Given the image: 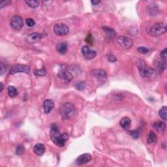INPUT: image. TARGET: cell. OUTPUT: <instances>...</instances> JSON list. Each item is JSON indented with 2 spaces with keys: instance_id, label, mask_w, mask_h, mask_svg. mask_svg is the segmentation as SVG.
Masks as SVG:
<instances>
[{
  "instance_id": "obj_1",
  "label": "cell",
  "mask_w": 167,
  "mask_h": 167,
  "mask_svg": "<svg viewBox=\"0 0 167 167\" xmlns=\"http://www.w3.org/2000/svg\"><path fill=\"white\" fill-rule=\"evenodd\" d=\"M136 66L138 67L140 76L143 78H150L153 77L156 74V72L149 67L144 61L139 60L136 62Z\"/></svg>"
},
{
  "instance_id": "obj_2",
  "label": "cell",
  "mask_w": 167,
  "mask_h": 167,
  "mask_svg": "<svg viewBox=\"0 0 167 167\" xmlns=\"http://www.w3.org/2000/svg\"><path fill=\"white\" fill-rule=\"evenodd\" d=\"M166 31V25L165 23L159 22L149 26L147 29V33L152 37H157L165 34Z\"/></svg>"
},
{
  "instance_id": "obj_3",
  "label": "cell",
  "mask_w": 167,
  "mask_h": 167,
  "mask_svg": "<svg viewBox=\"0 0 167 167\" xmlns=\"http://www.w3.org/2000/svg\"><path fill=\"white\" fill-rule=\"evenodd\" d=\"M75 112V108L71 103H64L61 105L60 109V113L62 118L64 120H69L74 116Z\"/></svg>"
},
{
  "instance_id": "obj_4",
  "label": "cell",
  "mask_w": 167,
  "mask_h": 167,
  "mask_svg": "<svg viewBox=\"0 0 167 167\" xmlns=\"http://www.w3.org/2000/svg\"><path fill=\"white\" fill-rule=\"evenodd\" d=\"M117 43L121 48L127 50L133 47V41L132 39L125 37V36H120L117 38Z\"/></svg>"
},
{
  "instance_id": "obj_5",
  "label": "cell",
  "mask_w": 167,
  "mask_h": 167,
  "mask_svg": "<svg viewBox=\"0 0 167 167\" xmlns=\"http://www.w3.org/2000/svg\"><path fill=\"white\" fill-rule=\"evenodd\" d=\"M11 28L16 31L21 30L22 28L24 26V22L22 18L18 15L13 16L10 22Z\"/></svg>"
},
{
  "instance_id": "obj_6",
  "label": "cell",
  "mask_w": 167,
  "mask_h": 167,
  "mask_svg": "<svg viewBox=\"0 0 167 167\" xmlns=\"http://www.w3.org/2000/svg\"><path fill=\"white\" fill-rule=\"evenodd\" d=\"M29 72V68L27 65H21V64H16L13 65L12 68L10 70V74H15L18 73H25L28 74Z\"/></svg>"
},
{
  "instance_id": "obj_7",
  "label": "cell",
  "mask_w": 167,
  "mask_h": 167,
  "mask_svg": "<svg viewBox=\"0 0 167 167\" xmlns=\"http://www.w3.org/2000/svg\"><path fill=\"white\" fill-rule=\"evenodd\" d=\"M69 31V27L64 24H58L54 26V31L57 35L64 36L66 35Z\"/></svg>"
},
{
  "instance_id": "obj_8",
  "label": "cell",
  "mask_w": 167,
  "mask_h": 167,
  "mask_svg": "<svg viewBox=\"0 0 167 167\" xmlns=\"http://www.w3.org/2000/svg\"><path fill=\"white\" fill-rule=\"evenodd\" d=\"M58 76L61 79L63 80L65 83H69L71 81L72 78H73L72 74L67 70L66 67H64L63 65V67H61L60 71L58 73Z\"/></svg>"
},
{
  "instance_id": "obj_9",
  "label": "cell",
  "mask_w": 167,
  "mask_h": 167,
  "mask_svg": "<svg viewBox=\"0 0 167 167\" xmlns=\"http://www.w3.org/2000/svg\"><path fill=\"white\" fill-rule=\"evenodd\" d=\"M82 55H84L85 59H86L88 60H93L97 55L96 52L91 50L88 46H84V47L82 48Z\"/></svg>"
},
{
  "instance_id": "obj_10",
  "label": "cell",
  "mask_w": 167,
  "mask_h": 167,
  "mask_svg": "<svg viewBox=\"0 0 167 167\" xmlns=\"http://www.w3.org/2000/svg\"><path fill=\"white\" fill-rule=\"evenodd\" d=\"M91 75L99 82H105L107 76L106 72L103 69H95L91 71Z\"/></svg>"
},
{
  "instance_id": "obj_11",
  "label": "cell",
  "mask_w": 167,
  "mask_h": 167,
  "mask_svg": "<svg viewBox=\"0 0 167 167\" xmlns=\"http://www.w3.org/2000/svg\"><path fill=\"white\" fill-rule=\"evenodd\" d=\"M41 39V34H39V33H32V34H30L26 36L25 41H26V42H28V44H34L39 42Z\"/></svg>"
},
{
  "instance_id": "obj_12",
  "label": "cell",
  "mask_w": 167,
  "mask_h": 167,
  "mask_svg": "<svg viewBox=\"0 0 167 167\" xmlns=\"http://www.w3.org/2000/svg\"><path fill=\"white\" fill-rule=\"evenodd\" d=\"M91 160V155L89 154V153H84V154H82L78 157L76 159L75 163H76L77 165H83L89 163Z\"/></svg>"
},
{
  "instance_id": "obj_13",
  "label": "cell",
  "mask_w": 167,
  "mask_h": 167,
  "mask_svg": "<svg viewBox=\"0 0 167 167\" xmlns=\"http://www.w3.org/2000/svg\"><path fill=\"white\" fill-rule=\"evenodd\" d=\"M60 135L61 134L60 133V131H59L58 127L55 125H54V124L52 125L50 130V139L54 143L56 141L57 139L60 137Z\"/></svg>"
},
{
  "instance_id": "obj_14",
  "label": "cell",
  "mask_w": 167,
  "mask_h": 167,
  "mask_svg": "<svg viewBox=\"0 0 167 167\" xmlns=\"http://www.w3.org/2000/svg\"><path fill=\"white\" fill-rule=\"evenodd\" d=\"M69 139V135L67 133H63L60 136V137L57 139L56 141L54 142L55 145L59 147H63L65 144Z\"/></svg>"
},
{
  "instance_id": "obj_15",
  "label": "cell",
  "mask_w": 167,
  "mask_h": 167,
  "mask_svg": "<svg viewBox=\"0 0 167 167\" xmlns=\"http://www.w3.org/2000/svg\"><path fill=\"white\" fill-rule=\"evenodd\" d=\"M43 106L45 114H48L50 112V111L54 107V103L52 100L47 99L44 101Z\"/></svg>"
},
{
  "instance_id": "obj_16",
  "label": "cell",
  "mask_w": 167,
  "mask_h": 167,
  "mask_svg": "<svg viewBox=\"0 0 167 167\" xmlns=\"http://www.w3.org/2000/svg\"><path fill=\"white\" fill-rule=\"evenodd\" d=\"M131 121L127 117H124L120 121V126L122 127V129L124 130H129L131 126Z\"/></svg>"
},
{
  "instance_id": "obj_17",
  "label": "cell",
  "mask_w": 167,
  "mask_h": 167,
  "mask_svg": "<svg viewBox=\"0 0 167 167\" xmlns=\"http://www.w3.org/2000/svg\"><path fill=\"white\" fill-rule=\"evenodd\" d=\"M45 152V147L42 144H37L34 148V152L37 155L41 156L44 154Z\"/></svg>"
},
{
  "instance_id": "obj_18",
  "label": "cell",
  "mask_w": 167,
  "mask_h": 167,
  "mask_svg": "<svg viewBox=\"0 0 167 167\" xmlns=\"http://www.w3.org/2000/svg\"><path fill=\"white\" fill-rule=\"evenodd\" d=\"M68 44L67 42H61L59 43L56 47V50L60 54H65L67 51Z\"/></svg>"
},
{
  "instance_id": "obj_19",
  "label": "cell",
  "mask_w": 167,
  "mask_h": 167,
  "mask_svg": "<svg viewBox=\"0 0 167 167\" xmlns=\"http://www.w3.org/2000/svg\"><path fill=\"white\" fill-rule=\"evenodd\" d=\"M153 127L155 130L158 131V132L162 133L165 130V123L162 122H157L153 124Z\"/></svg>"
},
{
  "instance_id": "obj_20",
  "label": "cell",
  "mask_w": 167,
  "mask_h": 167,
  "mask_svg": "<svg viewBox=\"0 0 167 167\" xmlns=\"http://www.w3.org/2000/svg\"><path fill=\"white\" fill-rule=\"evenodd\" d=\"M155 67L159 73H162L166 69V63L165 61L163 60H158L155 63Z\"/></svg>"
},
{
  "instance_id": "obj_21",
  "label": "cell",
  "mask_w": 167,
  "mask_h": 167,
  "mask_svg": "<svg viewBox=\"0 0 167 167\" xmlns=\"http://www.w3.org/2000/svg\"><path fill=\"white\" fill-rule=\"evenodd\" d=\"M103 29L104 31V32L106 33L109 37L112 38L114 37V36H116V32L113 29L107 27V26H103Z\"/></svg>"
},
{
  "instance_id": "obj_22",
  "label": "cell",
  "mask_w": 167,
  "mask_h": 167,
  "mask_svg": "<svg viewBox=\"0 0 167 167\" xmlns=\"http://www.w3.org/2000/svg\"><path fill=\"white\" fill-rule=\"evenodd\" d=\"M157 141H158V138H157L156 135L153 131H150L148 135L147 142H148V143L149 144H151L156 143Z\"/></svg>"
},
{
  "instance_id": "obj_23",
  "label": "cell",
  "mask_w": 167,
  "mask_h": 167,
  "mask_svg": "<svg viewBox=\"0 0 167 167\" xmlns=\"http://www.w3.org/2000/svg\"><path fill=\"white\" fill-rule=\"evenodd\" d=\"M167 107L166 106H163L160 109L159 111V115L160 117L163 120H167Z\"/></svg>"
},
{
  "instance_id": "obj_24",
  "label": "cell",
  "mask_w": 167,
  "mask_h": 167,
  "mask_svg": "<svg viewBox=\"0 0 167 167\" xmlns=\"http://www.w3.org/2000/svg\"><path fill=\"white\" fill-rule=\"evenodd\" d=\"M8 93H9V96L11 97H15L18 96V91L17 89L14 86H9L8 88Z\"/></svg>"
},
{
  "instance_id": "obj_25",
  "label": "cell",
  "mask_w": 167,
  "mask_h": 167,
  "mask_svg": "<svg viewBox=\"0 0 167 167\" xmlns=\"http://www.w3.org/2000/svg\"><path fill=\"white\" fill-rule=\"evenodd\" d=\"M26 3L29 7L34 9L38 7L39 5V1H35V0H27V1H26Z\"/></svg>"
},
{
  "instance_id": "obj_26",
  "label": "cell",
  "mask_w": 167,
  "mask_h": 167,
  "mask_svg": "<svg viewBox=\"0 0 167 167\" xmlns=\"http://www.w3.org/2000/svg\"><path fill=\"white\" fill-rule=\"evenodd\" d=\"M25 152V148L23 145L22 144H18L17 145L16 148V150H15V153L17 155H22L23 153H24Z\"/></svg>"
},
{
  "instance_id": "obj_27",
  "label": "cell",
  "mask_w": 167,
  "mask_h": 167,
  "mask_svg": "<svg viewBox=\"0 0 167 167\" xmlns=\"http://www.w3.org/2000/svg\"><path fill=\"white\" fill-rule=\"evenodd\" d=\"M34 73L35 74L37 75V76H44L46 74V71L45 69L43 67L41 69H38V70H35L34 71Z\"/></svg>"
},
{
  "instance_id": "obj_28",
  "label": "cell",
  "mask_w": 167,
  "mask_h": 167,
  "mask_svg": "<svg viewBox=\"0 0 167 167\" xmlns=\"http://www.w3.org/2000/svg\"><path fill=\"white\" fill-rule=\"evenodd\" d=\"M129 134H130V135L135 139H138L140 136V132L138 130H133V131H130Z\"/></svg>"
},
{
  "instance_id": "obj_29",
  "label": "cell",
  "mask_w": 167,
  "mask_h": 167,
  "mask_svg": "<svg viewBox=\"0 0 167 167\" xmlns=\"http://www.w3.org/2000/svg\"><path fill=\"white\" fill-rule=\"evenodd\" d=\"M137 50L139 52L142 54H146L149 52V49L148 48H146L144 47H140L137 48Z\"/></svg>"
},
{
  "instance_id": "obj_30",
  "label": "cell",
  "mask_w": 167,
  "mask_h": 167,
  "mask_svg": "<svg viewBox=\"0 0 167 167\" xmlns=\"http://www.w3.org/2000/svg\"><path fill=\"white\" fill-rule=\"evenodd\" d=\"M75 87H76L77 90H82L84 89L85 87H86V83L84 82H81L77 83L76 85H75Z\"/></svg>"
},
{
  "instance_id": "obj_31",
  "label": "cell",
  "mask_w": 167,
  "mask_h": 167,
  "mask_svg": "<svg viewBox=\"0 0 167 167\" xmlns=\"http://www.w3.org/2000/svg\"><path fill=\"white\" fill-rule=\"evenodd\" d=\"M26 24L27 25L28 27H34L35 25V21L32 18H28L26 19Z\"/></svg>"
},
{
  "instance_id": "obj_32",
  "label": "cell",
  "mask_w": 167,
  "mask_h": 167,
  "mask_svg": "<svg viewBox=\"0 0 167 167\" xmlns=\"http://www.w3.org/2000/svg\"><path fill=\"white\" fill-rule=\"evenodd\" d=\"M106 58H107L108 61H110V62H112V63H114V62H115V61H117V59H116L115 55H114L112 54L108 55L106 56Z\"/></svg>"
},
{
  "instance_id": "obj_33",
  "label": "cell",
  "mask_w": 167,
  "mask_h": 167,
  "mask_svg": "<svg viewBox=\"0 0 167 167\" xmlns=\"http://www.w3.org/2000/svg\"><path fill=\"white\" fill-rule=\"evenodd\" d=\"M11 3V1H9V0H5V1H2L0 3V9H2L4 7L10 5Z\"/></svg>"
},
{
  "instance_id": "obj_34",
  "label": "cell",
  "mask_w": 167,
  "mask_h": 167,
  "mask_svg": "<svg viewBox=\"0 0 167 167\" xmlns=\"http://www.w3.org/2000/svg\"><path fill=\"white\" fill-rule=\"evenodd\" d=\"M7 71V65L3 63V62H1V75L4 74V73H5Z\"/></svg>"
},
{
  "instance_id": "obj_35",
  "label": "cell",
  "mask_w": 167,
  "mask_h": 167,
  "mask_svg": "<svg viewBox=\"0 0 167 167\" xmlns=\"http://www.w3.org/2000/svg\"><path fill=\"white\" fill-rule=\"evenodd\" d=\"M160 56H161V58L163 59V60H165L166 58V48H165L164 50L161 52V53H160Z\"/></svg>"
},
{
  "instance_id": "obj_36",
  "label": "cell",
  "mask_w": 167,
  "mask_h": 167,
  "mask_svg": "<svg viewBox=\"0 0 167 167\" xmlns=\"http://www.w3.org/2000/svg\"><path fill=\"white\" fill-rule=\"evenodd\" d=\"M91 4L93 5H96L97 4H99V3H100V1H96V0H94V1H91Z\"/></svg>"
},
{
  "instance_id": "obj_37",
  "label": "cell",
  "mask_w": 167,
  "mask_h": 167,
  "mask_svg": "<svg viewBox=\"0 0 167 167\" xmlns=\"http://www.w3.org/2000/svg\"><path fill=\"white\" fill-rule=\"evenodd\" d=\"M0 86H1V88H0V92H2V91L3 90V83H0Z\"/></svg>"
}]
</instances>
